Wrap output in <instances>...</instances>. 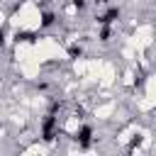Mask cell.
Returning <instances> with one entry per match:
<instances>
[{"label":"cell","instance_id":"6da1fadb","mask_svg":"<svg viewBox=\"0 0 156 156\" xmlns=\"http://www.w3.org/2000/svg\"><path fill=\"white\" fill-rule=\"evenodd\" d=\"M56 127H58L56 117H54V115H49V117L44 119V124H41V136H44V141H51V139L56 136Z\"/></svg>","mask_w":156,"mask_h":156},{"label":"cell","instance_id":"7a4b0ae2","mask_svg":"<svg viewBox=\"0 0 156 156\" xmlns=\"http://www.w3.org/2000/svg\"><path fill=\"white\" fill-rule=\"evenodd\" d=\"M90 136H93V127H90V124H83V127L78 129V134H76V139H78V144H80L83 149L90 146Z\"/></svg>","mask_w":156,"mask_h":156},{"label":"cell","instance_id":"3957f363","mask_svg":"<svg viewBox=\"0 0 156 156\" xmlns=\"http://www.w3.org/2000/svg\"><path fill=\"white\" fill-rule=\"evenodd\" d=\"M117 17H119V10H117V7H110L102 17H98V22H100V24H110V22H115Z\"/></svg>","mask_w":156,"mask_h":156},{"label":"cell","instance_id":"277c9868","mask_svg":"<svg viewBox=\"0 0 156 156\" xmlns=\"http://www.w3.org/2000/svg\"><path fill=\"white\" fill-rule=\"evenodd\" d=\"M54 24V15L51 12H44V17H41V27H51Z\"/></svg>","mask_w":156,"mask_h":156},{"label":"cell","instance_id":"5b68a950","mask_svg":"<svg viewBox=\"0 0 156 156\" xmlns=\"http://www.w3.org/2000/svg\"><path fill=\"white\" fill-rule=\"evenodd\" d=\"M110 37H112V29H110L107 24H102V32H100V39H102V41H107Z\"/></svg>","mask_w":156,"mask_h":156},{"label":"cell","instance_id":"8992f818","mask_svg":"<svg viewBox=\"0 0 156 156\" xmlns=\"http://www.w3.org/2000/svg\"><path fill=\"white\" fill-rule=\"evenodd\" d=\"M73 5H76L78 10H83V7H85V2H83V0H73Z\"/></svg>","mask_w":156,"mask_h":156},{"label":"cell","instance_id":"52a82bcc","mask_svg":"<svg viewBox=\"0 0 156 156\" xmlns=\"http://www.w3.org/2000/svg\"><path fill=\"white\" fill-rule=\"evenodd\" d=\"M2 41H5V32L0 29V46H2Z\"/></svg>","mask_w":156,"mask_h":156}]
</instances>
